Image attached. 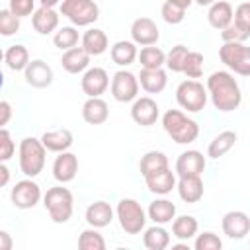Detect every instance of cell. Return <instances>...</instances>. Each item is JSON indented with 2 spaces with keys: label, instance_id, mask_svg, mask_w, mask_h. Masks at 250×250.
Masks as SVG:
<instances>
[{
  "label": "cell",
  "instance_id": "cell-1",
  "mask_svg": "<svg viewBox=\"0 0 250 250\" xmlns=\"http://www.w3.org/2000/svg\"><path fill=\"white\" fill-rule=\"evenodd\" d=\"M205 90H207V98L211 100L213 107L223 113L234 111L242 104V90H240L234 74H230L229 70L213 72L207 78Z\"/></svg>",
  "mask_w": 250,
  "mask_h": 250
},
{
  "label": "cell",
  "instance_id": "cell-2",
  "mask_svg": "<svg viewBox=\"0 0 250 250\" xmlns=\"http://www.w3.org/2000/svg\"><path fill=\"white\" fill-rule=\"evenodd\" d=\"M162 127L166 135L178 145H189L199 137V125L180 109H168L162 115Z\"/></svg>",
  "mask_w": 250,
  "mask_h": 250
},
{
  "label": "cell",
  "instance_id": "cell-3",
  "mask_svg": "<svg viewBox=\"0 0 250 250\" xmlns=\"http://www.w3.org/2000/svg\"><path fill=\"white\" fill-rule=\"evenodd\" d=\"M45 156H47V148L43 146V143L39 139L25 137L20 141L18 158H20V170L25 178H35L43 172Z\"/></svg>",
  "mask_w": 250,
  "mask_h": 250
},
{
  "label": "cell",
  "instance_id": "cell-4",
  "mask_svg": "<svg viewBox=\"0 0 250 250\" xmlns=\"http://www.w3.org/2000/svg\"><path fill=\"white\" fill-rule=\"evenodd\" d=\"M43 205H45L51 221L57 225H62L72 217V211H74L72 191L68 188H62V184L49 188L47 193L43 195Z\"/></svg>",
  "mask_w": 250,
  "mask_h": 250
},
{
  "label": "cell",
  "instance_id": "cell-5",
  "mask_svg": "<svg viewBox=\"0 0 250 250\" xmlns=\"http://www.w3.org/2000/svg\"><path fill=\"white\" fill-rule=\"evenodd\" d=\"M115 217L125 234H141L146 227V211L133 197H123L115 207Z\"/></svg>",
  "mask_w": 250,
  "mask_h": 250
},
{
  "label": "cell",
  "instance_id": "cell-6",
  "mask_svg": "<svg viewBox=\"0 0 250 250\" xmlns=\"http://www.w3.org/2000/svg\"><path fill=\"white\" fill-rule=\"evenodd\" d=\"M61 16H64L74 27L92 25L100 18V6L96 0H61Z\"/></svg>",
  "mask_w": 250,
  "mask_h": 250
},
{
  "label": "cell",
  "instance_id": "cell-7",
  "mask_svg": "<svg viewBox=\"0 0 250 250\" xmlns=\"http://www.w3.org/2000/svg\"><path fill=\"white\" fill-rule=\"evenodd\" d=\"M219 57L223 64L234 74L238 76L250 74V47L246 43H238V41L223 43L219 49Z\"/></svg>",
  "mask_w": 250,
  "mask_h": 250
},
{
  "label": "cell",
  "instance_id": "cell-8",
  "mask_svg": "<svg viewBox=\"0 0 250 250\" xmlns=\"http://www.w3.org/2000/svg\"><path fill=\"white\" fill-rule=\"evenodd\" d=\"M176 102L182 109L189 113H197L205 107L207 104V90L199 80H184L176 88Z\"/></svg>",
  "mask_w": 250,
  "mask_h": 250
},
{
  "label": "cell",
  "instance_id": "cell-9",
  "mask_svg": "<svg viewBox=\"0 0 250 250\" xmlns=\"http://www.w3.org/2000/svg\"><path fill=\"white\" fill-rule=\"evenodd\" d=\"M109 90H111V96H113L115 102L127 104V102H133L139 96V80L129 70H117L111 78Z\"/></svg>",
  "mask_w": 250,
  "mask_h": 250
},
{
  "label": "cell",
  "instance_id": "cell-10",
  "mask_svg": "<svg viewBox=\"0 0 250 250\" xmlns=\"http://www.w3.org/2000/svg\"><path fill=\"white\" fill-rule=\"evenodd\" d=\"M10 199L18 209H33L43 199V193H41V188L31 178H25L16 182V186L10 191Z\"/></svg>",
  "mask_w": 250,
  "mask_h": 250
},
{
  "label": "cell",
  "instance_id": "cell-11",
  "mask_svg": "<svg viewBox=\"0 0 250 250\" xmlns=\"http://www.w3.org/2000/svg\"><path fill=\"white\" fill-rule=\"evenodd\" d=\"M80 88L88 98H100L109 88V74L102 66H88L82 72Z\"/></svg>",
  "mask_w": 250,
  "mask_h": 250
},
{
  "label": "cell",
  "instance_id": "cell-12",
  "mask_svg": "<svg viewBox=\"0 0 250 250\" xmlns=\"http://www.w3.org/2000/svg\"><path fill=\"white\" fill-rule=\"evenodd\" d=\"M160 117V107L158 104L150 98V96H137L133 100V105H131V119L137 123V125H143V127H150L158 121Z\"/></svg>",
  "mask_w": 250,
  "mask_h": 250
},
{
  "label": "cell",
  "instance_id": "cell-13",
  "mask_svg": "<svg viewBox=\"0 0 250 250\" xmlns=\"http://www.w3.org/2000/svg\"><path fill=\"white\" fill-rule=\"evenodd\" d=\"M223 232L230 240H242L250 232V219L244 211H229L223 215L221 221Z\"/></svg>",
  "mask_w": 250,
  "mask_h": 250
},
{
  "label": "cell",
  "instance_id": "cell-14",
  "mask_svg": "<svg viewBox=\"0 0 250 250\" xmlns=\"http://www.w3.org/2000/svg\"><path fill=\"white\" fill-rule=\"evenodd\" d=\"M131 39L135 45H156V41L160 39V31H158V25L154 23V20L143 16V18H137L133 23H131Z\"/></svg>",
  "mask_w": 250,
  "mask_h": 250
},
{
  "label": "cell",
  "instance_id": "cell-15",
  "mask_svg": "<svg viewBox=\"0 0 250 250\" xmlns=\"http://www.w3.org/2000/svg\"><path fill=\"white\" fill-rule=\"evenodd\" d=\"M78 174V156L70 150L59 152V156L53 162V178L59 184H68Z\"/></svg>",
  "mask_w": 250,
  "mask_h": 250
},
{
  "label": "cell",
  "instance_id": "cell-16",
  "mask_svg": "<svg viewBox=\"0 0 250 250\" xmlns=\"http://www.w3.org/2000/svg\"><path fill=\"white\" fill-rule=\"evenodd\" d=\"M23 76L25 82L33 88H47L53 84V68L41 59L29 61L27 66L23 68Z\"/></svg>",
  "mask_w": 250,
  "mask_h": 250
},
{
  "label": "cell",
  "instance_id": "cell-17",
  "mask_svg": "<svg viewBox=\"0 0 250 250\" xmlns=\"http://www.w3.org/2000/svg\"><path fill=\"white\" fill-rule=\"evenodd\" d=\"M176 189L182 201L186 203H197L203 197V180L199 174H188V176H178L176 180Z\"/></svg>",
  "mask_w": 250,
  "mask_h": 250
},
{
  "label": "cell",
  "instance_id": "cell-18",
  "mask_svg": "<svg viewBox=\"0 0 250 250\" xmlns=\"http://www.w3.org/2000/svg\"><path fill=\"white\" fill-rule=\"evenodd\" d=\"M207 166V160L203 156V152L191 148V150H184L178 160H176V176H188V174H203Z\"/></svg>",
  "mask_w": 250,
  "mask_h": 250
},
{
  "label": "cell",
  "instance_id": "cell-19",
  "mask_svg": "<svg viewBox=\"0 0 250 250\" xmlns=\"http://www.w3.org/2000/svg\"><path fill=\"white\" fill-rule=\"evenodd\" d=\"M59 20H61V14H59L55 8L39 6V8L31 14V25H33V29H35L39 35L55 33L57 27H59Z\"/></svg>",
  "mask_w": 250,
  "mask_h": 250
},
{
  "label": "cell",
  "instance_id": "cell-20",
  "mask_svg": "<svg viewBox=\"0 0 250 250\" xmlns=\"http://www.w3.org/2000/svg\"><path fill=\"white\" fill-rule=\"evenodd\" d=\"M145 182L148 191L156 195H168L172 189H176V172H172L170 168H162L158 172L145 176Z\"/></svg>",
  "mask_w": 250,
  "mask_h": 250
},
{
  "label": "cell",
  "instance_id": "cell-21",
  "mask_svg": "<svg viewBox=\"0 0 250 250\" xmlns=\"http://www.w3.org/2000/svg\"><path fill=\"white\" fill-rule=\"evenodd\" d=\"M137 80L146 94H160L168 84V74L164 68H141Z\"/></svg>",
  "mask_w": 250,
  "mask_h": 250
},
{
  "label": "cell",
  "instance_id": "cell-22",
  "mask_svg": "<svg viewBox=\"0 0 250 250\" xmlns=\"http://www.w3.org/2000/svg\"><path fill=\"white\" fill-rule=\"evenodd\" d=\"M84 219H86V223H88L90 227H94V229H104V227H107V225L113 221V207H111L107 201H104V199L94 201V203H90V205L86 207Z\"/></svg>",
  "mask_w": 250,
  "mask_h": 250
},
{
  "label": "cell",
  "instance_id": "cell-23",
  "mask_svg": "<svg viewBox=\"0 0 250 250\" xmlns=\"http://www.w3.org/2000/svg\"><path fill=\"white\" fill-rule=\"evenodd\" d=\"M90 55L82 47H70L62 53L61 64L68 74H80L90 66Z\"/></svg>",
  "mask_w": 250,
  "mask_h": 250
},
{
  "label": "cell",
  "instance_id": "cell-24",
  "mask_svg": "<svg viewBox=\"0 0 250 250\" xmlns=\"http://www.w3.org/2000/svg\"><path fill=\"white\" fill-rule=\"evenodd\" d=\"M109 117V105L105 100L100 98H88L82 105V119L90 125H102Z\"/></svg>",
  "mask_w": 250,
  "mask_h": 250
},
{
  "label": "cell",
  "instance_id": "cell-25",
  "mask_svg": "<svg viewBox=\"0 0 250 250\" xmlns=\"http://www.w3.org/2000/svg\"><path fill=\"white\" fill-rule=\"evenodd\" d=\"M43 143V146L49 150V152H64L72 146L74 143V137L68 129H57V131H45L39 139Z\"/></svg>",
  "mask_w": 250,
  "mask_h": 250
},
{
  "label": "cell",
  "instance_id": "cell-26",
  "mask_svg": "<svg viewBox=\"0 0 250 250\" xmlns=\"http://www.w3.org/2000/svg\"><path fill=\"white\" fill-rule=\"evenodd\" d=\"M174 217H176V205L166 197H158V199L150 201V205L146 209V219H150L154 225L172 223Z\"/></svg>",
  "mask_w": 250,
  "mask_h": 250
},
{
  "label": "cell",
  "instance_id": "cell-27",
  "mask_svg": "<svg viewBox=\"0 0 250 250\" xmlns=\"http://www.w3.org/2000/svg\"><path fill=\"white\" fill-rule=\"evenodd\" d=\"M80 47H82L90 57H98V55H102V53L107 51L109 39H107V35H105L104 29L92 27V29L84 31V35H82V45H80Z\"/></svg>",
  "mask_w": 250,
  "mask_h": 250
},
{
  "label": "cell",
  "instance_id": "cell-28",
  "mask_svg": "<svg viewBox=\"0 0 250 250\" xmlns=\"http://www.w3.org/2000/svg\"><path fill=\"white\" fill-rule=\"evenodd\" d=\"M207 21L211 27L215 29H225L230 21H232V6L227 2V0H215L211 6H209V12H207Z\"/></svg>",
  "mask_w": 250,
  "mask_h": 250
},
{
  "label": "cell",
  "instance_id": "cell-29",
  "mask_svg": "<svg viewBox=\"0 0 250 250\" xmlns=\"http://www.w3.org/2000/svg\"><path fill=\"white\" fill-rule=\"evenodd\" d=\"M197 229H199V223L193 215H180L172 219V236L176 240H182V242L191 240L197 234Z\"/></svg>",
  "mask_w": 250,
  "mask_h": 250
},
{
  "label": "cell",
  "instance_id": "cell-30",
  "mask_svg": "<svg viewBox=\"0 0 250 250\" xmlns=\"http://www.w3.org/2000/svg\"><path fill=\"white\" fill-rule=\"evenodd\" d=\"M143 244L148 250H164L170 246V232L162 225H152V227L145 229Z\"/></svg>",
  "mask_w": 250,
  "mask_h": 250
},
{
  "label": "cell",
  "instance_id": "cell-31",
  "mask_svg": "<svg viewBox=\"0 0 250 250\" xmlns=\"http://www.w3.org/2000/svg\"><path fill=\"white\" fill-rule=\"evenodd\" d=\"M137 45L133 41H117L113 43V47L109 49V55H111V61L117 64V66H129L135 62L137 59Z\"/></svg>",
  "mask_w": 250,
  "mask_h": 250
},
{
  "label": "cell",
  "instance_id": "cell-32",
  "mask_svg": "<svg viewBox=\"0 0 250 250\" xmlns=\"http://www.w3.org/2000/svg\"><path fill=\"white\" fill-rule=\"evenodd\" d=\"M236 139H238V137H236L234 131H223V133H219V135L209 143V146H207V156L213 158V160L225 156V154L234 146Z\"/></svg>",
  "mask_w": 250,
  "mask_h": 250
},
{
  "label": "cell",
  "instance_id": "cell-33",
  "mask_svg": "<svg viewBox=\"0 0 250 250\" xmlns=\"http://www.w3.org/2000/svg\"><path fill=\"white\" fill-rule=\"evenodd\" d=\"M162 168H168V156L160 150H148L141 156V162H139V170L145 176L152 174V172H158Z\"/></svg>",
  "mask_w": 250,
  "mask_h": 250
},
{
  "label": "cell",
  "instance_id": "cell-34",
  "mask_svg": "<svg viewBox=\"0 0 250 250\" xmlns=\"http://www.w3.org/2000/svg\"><path fill=\"white\" fill-rule=\"evenodd\" d=\"M137 59L141 62V68H162L166 61V53L160 47L146 45L141 49V53H137Z\"/></svg>",
  "mask_w": 250,
  "mask_h": 250
},
{
  "label": "cell",
  "instance_id": "cell-35",
  "mask_svg": "<svg viewBox=\"0 0 250 250\" xmlns=\"http://www.w3.org/2000/svg\"><path fill=\"white\" fill-rule=\"evenodd\" d=\"M4 62L8 64L10 70H23L29 62V51L25 49V45H12L4 53Z\"/></svg>",
  "mask_w": 250,
  "mask_h": 250
},
{
  "label": "cell",
  "instance_id": "cell-36",
  "mask_svg": "<svg viewBox=\"0 0 250 250\" xmlns=\"http://www.w3.org/2000/svg\"><path fill=\"white\" fill-rule=\"evenodd\" d=\"M53 43L57 49L61 51H66L70 47H76L78 45V29L74 25H62V27H57L55 35H53Z\"/></svg>",
  "mask_w": 250,
  "mask_h": 250
},
{
  "label": "cell",
  "instance_id": "cell-37",
  "mask_svg": "<svg viewBox=\"0 0 250 250\" xmlns=\"http://www.w3.org/2000/svg\"><path fill=\"white\" fill-rule=\"evenodd\" d=\"M78 248L80 250H105V240L104 236L100 234L98 229L90 227L86 230L80 232L78 236Z\"/></svg>",
  "mask_w": 250,
  "mask_h": 250
},
{
  "label": "cell",
  "instance_id": "cell-38",
  "mask_svg": "<svg viewBox=\"0 0 250 250\" xmlns=\"http://www.w3.org/2000/svg\"><path fill=\"white\" fill-rule=\"evenodd\" d=\"M182 72L191 80L201 78L203 76V55L199 51H188L184 66H182Z\"/></svg>",
  "mask_w": 250,
  "mask_h": 250
},
{
  "label": "cell",
  "instance_id": "cell-39",
  "mask_svg": "<svg viewBox=\"0 0 250 250\" xmlns=\"http://www.w3.org/2000/svg\"><path fill=\"white\" fill-rule=\"evenodd\" d=\"M160 16H162V20H164L166 23L176 25V23H182V21H184V18H186V8H182L180 4H174V2L166 0V2L162 4V8H160Z\"/></svg>",
  "mask_w": 250,
  "mask_h": 250
},
{
  "label": "cell",
  "instance_id": "cell-40",
  "mask_svg": "<svg viewBox=\"0 0 250 250\" xmlns=\"http://www.w3.org/2000/svg\"><path fill=\"white\" fill-rule=\"evenodd\" d=\"M188 47L186 45H176L172 47L168 53H166V61L164 64L168 66V70L172 72H182V66H184V61H186V55H188Z\"/></svg>",
  "mask_w": 250,
  "mask_h": 250
},
{
  "label": "cell",
  "instance_id": "cell-41",
  "mask_svg": "<svg viewBox=\"0 0 250 250\" xmlns=\"http://www.w3.org/2000/svg\"><path fill=\"white\" fill-rule=\"evenodd\" d=\"M193 238H195L193 240V248L195 250H221L223 248V240L215 232H211V230L195 234Z\"/></svg>",
  "mask_w": 250,
  "mask_h": 250
},
{
  "label": "cell",
  "instance_id": "cell-42",
  "mask_svg": "<svg viewBox=\"0 0 250 250\" xmlns=\"http://www.w3.org/2000/svg\"><path fill=\"white\" fill-rule=\"evenodd\" d=\"M20 31V18L10 10H0V35L12 37Z\"/></svg>",
  "mask_w": 250,
  "mask_h": 250
},
{
  "label": "cell",
  "instance_id": "cell-43",
  "mask_svg": "<svg viewBox=\"0 0 250 250\" xmlns=\"http://www.w3.org/2000/svg\"><path fill=\"white\" fill-rule=\"evenodd\" d=\"M232 23L238 29L250 33V4L248 2H242L236 6V10H232Z\"/></svg>",
  "mask_w": 250,
  "mask_h": 250
},
{
  "label": "cell",
  "instance_id": "cell-44",
  "mask_svg": "<svg viewBox=\"0 0 250 250\" xmlns=\"http://www.w3.org/2000/svg\"><path fill=\"white\" fill-rule=\"evenodd\" d=\"M16 152V143L12 141L10 131L4 127L0 129V162H8Z\"/></svg>",
  "mask_w": 250,
  "mask_h": 250
},
{
  "label": "cell",
  "instance_id": "cell-45",
  "mask_svg": "<svg viewBox=\"0 0 250 250\" xmlns=\"http://www.w3.org/2000/svg\"><path fill=\"white\" fill-rule=\"evenodd\" d=\"M8 10L14 16H18L20 20L21 18H27V16H31L35 12V0H10Z\"/></svg>",
  "mask_w": 250,
  "mask_h": 250
},
{
  "label": "cell",
  "instance_id": "cell-46",
  "mask_svg": "<svg viewBox=\"0 0 250 250\" xmlns=\"http://www.w3.org/2000/svg\"><path fill=\"white\" fill-rule=\"evenodd\" d=\"M250 37V33H246V31H242V29H238L232 21L225 27V29H221V39H223V43H229V41H238V43H246V39Z\"/></svg>",
  "mask_w": 250,
  "mask_h": 250
},
{
  "label": "cell",
  "instance_id": "cell-47",
  "mask_svg": "<svg viewBox=\"0 0 250 250\" xmlns=\"http://www.w3.org/2000/svg\"><path fill=\"white\" fill-rule=\"evenodd\" d=\"M12 113H14L12 104H10V102H6V100H0V129H4V127L10 123Z\"/></svg>",
  "mask_w": 250,
  "mask_h": 250
},
{
  "label": "cell",
  "instance_id": "cell-48",
  "mask_svg": "<svg viewBox=\"0 0 250 250\" xmlns=\"http://www.w3.org/2000/svg\"><path fill=\"white\" fill-rule=\"evenodd\" d=\"M12 246H14V240H12L10 232L0 230V250H10Z\"/></svg>",
  "mask_w": 250,
  "mask_h": 250
},
{
  "label": "cell",
  "instance_id": "cell-49",
  "mask_svg": "<svg viewBox=\"0 0 250 250\" xmlns=\"http://www.w3.org/2000/svg\"><path fill=\"white\" fill-rule=\"evenodd\" d=\"M10 168L4 164V162H0V188H4L8 182H10Z\"/></svg>",
  "mask_w": 250,
  "mask_h": 250
},
{
  "label": "cell",
  "instance_id": "cell-50",
  "mask_svg": "<svg viewBox=\"0 0 250 250\" xmlns=\"http://www.w3.org/2000/svg\"><path fill=\"white\" fill-rule=\"evenodd\" d=\"M41 2V6H45V8H55L57 4H61V0H39Z\"/></svg>",
  "mask_w": 250,
  "mask_h": 250
},
{
  "label": "cell",
  "instance_id": "cell-51",
  "mask_svg": "<svg viewBox=\"0 0 250 250\" xmlns=\"http://www.w3.org/2000/svg\"><path fill=\"white\" fill-rule=\"evenodd\" d=\"M170 2H174V4H180V6H182V8H186V10H188V8L193 4V0H170Z\"/></svg>",
  "mask_w": 250,
  "mask_h": 250
},
{
  "label": "cell",
  "instance_id": "cell-52",
  "mask_svg": "<svg viewBox=\"0 0 250 250\" xmlns=\"http://www.w3.org/2000/svg\"><path fill=\"white\" fill-rule=\"evenodd\" d=\"M195 4H199V6H211L215 0H193Z\"/></svg>",
  "mask_w": 250,
  "mask_h": 250
},
{
  "label": "cell",
  "instance_id": "cell-53",
  "mask_svg": "<svg viewBox=\"0 0 250 250\" xmlns=\"http://www.w3.org/2000/svg\"><path fill=\"white\" fill-rule=\"evenodd\" d=\"M2 86H4V74L0 72V88H2Z\"/></svg>",
  "mask_w": 250,
  "mask_h": 250
},
{
  "label": "cell",
  "instance_id": "cell-54",
  "mask_svg": "<svg viewBox=\"0 0 250 250\" xmlns=\"http://www.w3.org/2000/svg\"><path fill=\"white\" fill-rule=\"evenodd\" d=\"M2 61H4V51L0 49V62H2Z\"/></svg>",
  "mask_w": 250,
  "mask_h": 250
}]
</instances>
